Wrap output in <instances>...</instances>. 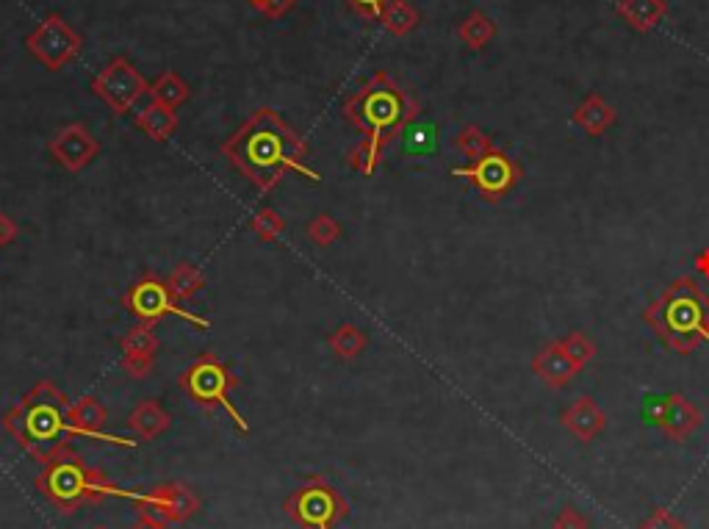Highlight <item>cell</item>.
I'll return each mask as SVG.
<instances>
[{
    "instance_id": "obj_1",
    "label": "cell",
    "mask_w": 709,
    "mask_h": 529,
    "mask_svg": "<svg viewBox=\"0 0 709 529\" xmlns=\"http://www.w3.org/2000/svg\"><path fill=\"white\" fill-rule=\"evenodd\" d=\"M222 156L264 194L275 192L289 172H300L313 183L319 181V175L305 164V139L269 106L255 111L239 131L230 133Z\"/></svg>"
},
{
    "instance_id": "obj_2",
    "label": "cell",
    "mask_w": 709,
    "mask_h": 529,
    "mask_svg": "<svg viewBox=\"0 0 709 529\" xmlns=\"http://www.w3.org/2000/svg\"><path fill=\"white\" fill-rule=\"evenodd\" d=\"M344 120L363 133L361 145L349 150L347 164L361 175H374L383 161L385 145H391L419 114V103L383 70L352 92L341 106Z\"/></svg>"
},
{
    "instance_id": "obj_3",
    "label": "cell",
    "mask_w": 709,
    "mask_h": 529,
    "mask_svg": "<svg viewBox=\"0 0 709 529\" xmlns=\"http://www.w3.org/2000/svg\"><path fill=\"white\" fill-rule=\"evenodd\" d=\"M73 402L50 380H39L14 408L3 413V430L12 435L25 455H31L39 466H48L70 449L75 433L70 421Z\"/></svg>"
},
{
    "instance_id": "obj_4",
    "label": "cell",
    "mask_w": 709,
    "mask_h": 529,
    "mask_svg": "<svg viewBox=\"0 0 709 529\" xmlns=\"http://www.w3.org/2000/svg\"><path fill=\"white\" fill-rule=\"evenodd\" d=\"M37 491L48 499L59 513H75L78 507L106 502L111 496L128 499L131 491H122L106 477V471L89 466L84 457L67 449L53 463L42 466L37 477Z\"/></svg>"
},
{
    "instance_id": "obj_5",
    "label": "cell",
    "mask_w": 709,
    "mask_h": 529,
    "mask_svg": "<svg viewBox=\"0 0 709 529\" xmlns=\"http://www.w3.org/2000/svg\"><path fill=\"white\" fill-rule=\"evenodd\" d=\"M704 300H707V294L698 289L693 277H676L671 286L643 311V316L673 352L690 355L701 344L698 325L704 316Z\"/></svg>"
},
{
    "instance_id": "obj_6",
    "label": "cell",
    "mask_w": 709,
    "mask_h": 529,
    "mask_svg": "<svg viewBox=\"0 0 709 529\" xmlns=\"http://www.w3.org/2000/svg\"><path fill=\"white\" fill-rule=\"evenodd\" d=\"M178 385L186 397L197 402L200 408L214 410L222 408L228 410V416L233 419V424L239 427L241 433H250V424L241 416L239 408L230 402V391L239 385V380L230 374V369L225 363L219 361V355L214 352H203L197 361L178 377Z\"/></svg>"
},
{
    "instance_id": "obj_7",
    "label": "cell",
    "mask_w": 709,
    "mask_h": 529,
    "mask_svg": "<svg viewBox=\"0 0 709 529\" xmlns=\"http://www.w3.org/2000/svg\"><path fill=\"white\" fill-rule=\"evenodd\" d=\"M283 510L300 529H336L349 516L347 499L316 474L291 493Z\"/></svg>"
},
{
    "instance_id": "obj_8",
    "label": "cell",
    "mask_w": 709,
    "mask_h": 529,
    "mask_svg": "<svg viewBox=\"0 0 709 529\" xmlns=\"http://www.w3.org/2000/svg\"><path fill=\"white\" fill-rule=\"evenodd\" d=\"M122 305L131 316H136L139 322H147V325H156L158 319H164V316H178L183 322H192L197 327H211L208 319L186 311L181 302L172 297L169 286L156 272H147L142 280H136L131 289L125 291Z\"/></svg>"
},
{
    "instance_id": "obj_9",
    "label": "cell",
    "mask_w": 709,
    "mask_h": 529,
    "mask_svg": "<svg viewBox=\"0 0 709 529\" xmlns=\"http://www.w3.org/2000/svg\"><path fill=\"white\" fill-rule=\"evenodd\" d=\"M128 499L133 502L142 521L161 524V527L183 524L200 510V496L183 482H161L150 491H131Z\"/></svg>"
},
{
    "instance_id": "obj_10",
    "label": "cell",
    "mask_w": 709,
    "mask_h": 529,
    "mask_svg": "<svg viewBox=\"0 0 709 529\" xmlns=\"http://www.w3.org/2000/svg\"><path fill=\"white\" fill-rule=\"evenodd\" d=\"M81 48H84V37L61 14H48L25 37V50L50 73H56L61 67H67L70 61L78 59Z\"/></svg>"
},
{
    "instance_id": "obj_11",
    "label": "cell",
    "mask_w": 709,
    "mask_h": 529,
    "mask_svg": "<svg viewBox=\"0 0 709 529\" xmlns=\"http://www.w3.org/2000/svg\"><path fill=\"white\" fill-rule=\"evenodd\" d=\"M92 92H95L114 114H128V111L150 92V81L133 67L125 56L114 59L92 78Z\"/></svg>"
},
{
    "instance_id": "obj_12",
    "label": "cell",
    "mask_w": 709,
    "mask_h": 529,
    "mask_svg": "<svg viewBox=\"0 0 709 529\" xmlns=\"http://www.w3.org/2000/svg\"><path fill=\"white\" fill-rule=\"evenodd\" d=\"M452 175L457 178H466V181L485 197V200H502L507 192L516 189V183L521 181V167H518L513 158L502 153V150H493L480 161H471V167L452 169Z\"/></svg>"
},
{
    "instance_id": "obj_13",
    "label": "cell",
    "mask_w": 709,
    "mask_h": 529,
    "mask_svg": "<svg viewBox=\"0 0 709 529\" xmlns=\"http://www.w3.org/2000/svg\"><path fill=\"white\" fill-rule=\"evenodd\" d=\"M48 150L61 167L70 169V172H81L97 158L100 142L92 136V131L86 128L84 122H70V125H64V128L53 133Z\"/></svg>"
},
{
    "instance_id": "obj_14",
    "label": "cell",
    "mask_w": 709,
    "mask_h": 529,
    "mask_svg": "<svg viewBox=\"0 0 709 529\" xmlns=\"http://www.w3.org/2000/svg\"><path fill=\"white\" fill-rule=\"evenodd\" d=\"M122 349V369L131 380H145L147 374L153 372L156 366V352H158V336L156 325H147L139 322L133 325L120 341Z\"/></svg>"
},
{
    "instance_id": "obj_15",
    "label": "cell",
    "mask_w": 709,
    "mask_h": 529,
    "mask_svg": "<svg viewBox=\"0 0 709 529\" xmlns=\"http://www.w3.org/2000/svg\"><path fill=\"white\" fill-rule=\"evenodd\" d=\"M654 421L671 441H687L701 427V410L679 391L665 394L654 410Z\"/></svg>"
},
{
    "instance_id": "obj_16",
    "label": "cell",
    "mask_w": 709,
    "mask_h": 529,
    "mask_svg": "<svg viewBox=\"0 0 709 529\" xmlns=\"http://www.w3.org/2000/svg\"><path fill=\"white\" fill-rule=\"evenodd\" d=\"M70 421H73L75 433L81 435V438H100V441H106V444L128 446V449L136 446V441H131V438H120V435L106 433L109 410H106V405H103L97 397H84L78 399V402H73V408H70Z\"/></svg>"
},
{
    "instance_id": "obj_17",
    "label": "cell",
    "mask_w": 709,
    "mask_h": 529,
    "mask_svg": "<svg viewBox=\"0 0 709 529\" xmlns=\"http://www.w3.org/2000/svg\"><path fill=\"white\" fill-rule=\"evenodd\" d=\"M560 424H563L568 433L579 438V441H596L604 427H607V413L599 408V402L588 394H582L579 399H574L568 408L560 413Z\"/></svg>"
},
{
    "instance_id": "obj_18",
    "label": "cell",
    "mask_w": 709,
    "mask_h": 529,
    "mask_svg": "<svg viewBox=\"0 0 709 529\" xmlns=\"http://www.w3.org/2000/svg\"><path fill=\"white\" fill-rule=\"evenodd\" d=\"M532 372L541 377L543 385H549V388L557 391V388H565V385L571 383L582 369L571 361V355L565 352L560 338H557V341H549V344L532 358Z\"/></svg>"
},
{
    "instance_id": "obj_19",
    "label": "cell",
    "mask_w": 709,
    "mask_h": 529,
    "mask_svg": "<svg viewBox=\"0 0 709 529\" xmlns=\"http://www.w3.org/2000/svg\"><path fill=\"white\" fill-rule=\"evenodd\" d=\"M615 120H618V114H615L613 106L599 92H588V95L582 97V103L574 109V114H571V122L579 125L588 136L607 133L615 125Z\"/></svg>"
},
{
    "instance_id": "obj_20",
    "label": "cell",
    "mask_w": 709,
    "mask_h": 529,
    "mask_svg": "<svg viewBox=\"0 0 709 529\" xmlns=\"http://www.w3.org/2000/svg\"><path fill=\"white\" fill-rule=\"evenodd\" d=\"M125 424L139 441H156L158 435H164L169 430L172 416L158 405L156 399H142V402H136V408L131 410Z\"/></svg>"
},
{
    "instance_id": "obj_21",
    "label": "cell",
    "mask_w": 709,
    "mask_h": 529,
    "mask_svg": "<svg viewBox=\"0 0 709 529\" xmlns=\"http://www.w3.org/2000/svg\"><path fill=\"white\" fill-rule=\"evenodd\" d=\"M615 12H618V17H621L629 28L646 34V31H654V28L665 20L668 3H665V0H621V3L615 6Z\"/></svg>"
},
{
    "instance_id": "obj_22",
    "label": "cell",
    "mask_w": 709,
    "mask_h": 529,
    "mask_svg": "<svg viewBox=\"0 0 709 529\" xmlns=\"http://www.w3.org/2000/svg\"><path fill=\"white\" fill-rule=\"evenodd\" d=\"M133 125L142 133H147L153 142H167L169 136L178 131V114H175V109H167L156 100H150L145 109L133 114Z\"/></svg>"
},
{
    "instance_id": "obj_23",
    "label": "cell",
    "mask_w": 709,
    "mask_h": 529,
    "mask_svg": "<svg viewBox=\"0 0 709 529\" xmlns=\"http://www.w3.org/2000/svg\"><path fill=\"white\" fill-rule=\"evenodd\" d=\"M457 37H460V42L466 45V48L471 50H482L488 48L493 42V37H496V23H493L491 17L485 12H480V9H474V12L460 23V28H457Z\"/></svg>"
},
{
    "instance_id": "obj_24",
    "label": "cell",
    "mask_w": 709,
    "mask_h": 529,
    "mask_svg": "<svg viewBox=\"0 0 709 529\" xmlns=\"http://www.w3.org/2000/svg\"><path fill=\"white\" fill-rule=\"evenodd\" d=\"M147 95L153 97L156 103H161V106H167V109H178V106H183L192 97V89H189V84L178 73H161L150 84Z\"/></svg>"
},
{
    "instance_id": "obj_25",
    "label": "cell",
    "mask_w": 709,
    "mask_h": 529,
    "mask_svg": "<svg viewBox=\"0 0 709 529\" xmlns=\"http://www.w3.org/2000/svg\"><path fill=\"white\" fill-rule=\"evenodd\" d=\"M380 25L391 37H408L410 31L419 25V12L408 0H391L380 14Z\"/></svg>"
},
{
    "instance_id": "obj_26",
    "label": "cell",
    "mask_w": 709,
    "mask_h": 529,
    "mask_svg": "<svg viewBox=\"0 0 709 529\" xmlns=\"http://www.w3.org/2000/svg\"><path fill=\"white\" fill-rule=\"evenodd\" d=\"M167 286L175 300L189 302L200 294V289H205V272L194 264H178L172 269Z\"/></svg>"
},
{
    "instance_id": "obj_27",
    "label": "cell",
    "mask_w": 709,
    "mask_h": 529,
    "mask_svg": "<svg viewBox=\"0 0 709 529\" xmlns=\"http://www.w3.org/2000/svg\"><path fill=\"white\" fill-rule=\"evenodd\" d=\"M327 344H330L336 358H341V361H355L363 349L369 347V336H366L358 325H341L330 333Z\"/></svg>"
},
{
    "instance_id": "obj_28",
    "label": "cell",
    "mask_w": 709,
    "mask_h": 529,
    "mask_svg": "<svg viewBox=\"0 0 709 529\" xmlns=\"http://www.w3.org/2000/svg\"><path fill=\"white\" fill-rule=\"evenodd\" d=\"M455 147L460 156H466L469 161H480V158H485L488 153H493L496 147H493L491 136L482 131L480 125H463L460 131H457L455 136Z\"/></svg>"
},
{
    "instance_id": "obj_29",
    "label": "cell",
    "mask_w": 709,
    "mask_h": 529,
    "mask_svg": "<svg viewBox=\"0 0 709 529\" xmlns=\"http://www.w3.org/2000/svg\"><path fill=\"white\" fill-rule=\"evenodd\" d=\"M560 344H563V349L571 355V361L577 363L579 369H585V366L596 358V344H593L588 333H582V330H571L568 336L560 338Z\"/></svg>"
},
{
    "instance_id": "obj_30",
    "label": "cell",
    "mask_w": 709,
    "mask_h": 529,
    "mask_svg": "<svg viewBox=\"0 0 709 529\" xmlns=\"http://www.w3.org/2000/svg\"><path fill=\"white\" fill-rule=\"evenodd\" d=\"M250 230L261 241H277V236H283L286 230V219L280 217L272 208H261L253 219H250Z\"/></svg>"
},
{
    "instance_id": "obj_31",
    "label": "cell",
    "mask_w": 709,
    "mask_h": 529,
    "mask_svg": "<svg viewBox=\"0 0 709 529\" xmlns=\"http://www.w3.org/2000/svg\"><path fill=\"white\" fill-rule=\"evenodd\" d=\"M308 239L316 244V247H330L341 239V225H338L336 217L330 214H319L308 222Z\"/></svg>"
},
{
    "instance_id": "obj_32",
    "label": "cell",
    "mask_w": 709,
    "mask_h": 529,
    "mask_svg": "<svg viewBox=\"0 0 709 529\" xmlns=\"http://www.w3.org/2000/svg\"><path fill=\"white\" fill-rule=\"evenodd\" d=\"M552 529H590V521H588V516L582 513V510L568 505V507H563L557 516H554Z\"/></svg>"
},
{
    "instance_id": "obj_33",
    "label": "cell",
    "mask_w": 709,
    "mask_h": 529,
    "mask_svg": "<svg viewBox=\"0 0 709 529\" xmlns=\"http://www.w3.org/2000/svg\"><path fill=\"white\" fill-rule=\"evenodd\" d=\"M344 3H347L349 9H355L361 17H366V20H380V14H383V9L391 0H344Z\"/></svg>"
},
{
    "instance_id": "obj_34",
    "label": "cell",
    "mask_w": 709,
    "mask_h": 529,
    "mask_svg": "<svg viewBox=\"0 0 709 529\" xmlns=\"http://www.w3.org/2000/svg\"><path fill=\"white\" fill-rule=\"evenodd\" d=\"M250 6L258 9L264 17H269V20H277V17H283V14L289 12L291 6H294V0H250Z\"/></svg>"
},
{
    "instance_id": "obj_35",
    "label": "cell",
    "mask_w": 709,
    "mask_h": 529,
    "mask_svg": "<svg viewBox=\"0 0 709 529\" xmlns=\"http://www.w3.org/2000/svg\"><path fill=\"white\" fill-rule=\"evenodd\" d=\"M640 529H687L679 518L673 516V513H668V510H654L646 521H643V527Z\"/></svg>"
},
{
    "instance_id": "obj_36",
    "label": "cell",
    "mask_w": 709,
    "mask_h": 529,
    "mask_svg": "<svg viewBox=\"0 0 709 529\" xmlns=\"http://www.w3.org/2000/svg\"><path fill=\"white\" fill-rule=\"evenodd\" d=\"M17 233H20V225L9 214L0 211V247H9L17 239Z\"/></svg>"
},
{
    "instance_id": "obj_37",
    "label": "cell",
    "mask_w": 709,
    "mask_h": 529,
    "mask_svg": "<svg viewBox=\"0 0 709 529\" xmlns=\"http://www.w3.org/2000/svg\"><path fill=\"white\" fill-rule=\"evenodd\" d=\"M693 266H696V272L701 277H707L709 280V247H704L701 253L696 255V261H693Z\"/></svg>"
},
{
    "instance_id": "obj_38",
    "label": "cell",
    "mask_w": 709,
    "mask_h": 529,
    "mask_svg": "<svg viewBox=\"0 0 709 529\" xmlns=\"http://www.w3.org/2000/svg\"><path fill=\"white\" fill-rule=\"evenodd\" d=\"M698 338L709 341V297L704 300V316H701V325H698Z\"/></svg>"
},
{
    "instance_id": "obj_39",
    "label": "cell",
    "mask_w": 709,
    "mask_h": 529,
    "mask_svg": "<svg viewBox=\"0 0 709 529\" xmlns=\"http://www.w3.org/2000/svg\"><path fill=\"white\" fill-rule=\"evenodd\" d=\"M131 529H169V527H161V524H150V521H142V518H139V524H133Z\"/></svg>"
},
{
    "instance_id": "obj_40",
    "label": "cell",
    "mask_w": 709,
    "mask_h": 529,
    "mask_svg": "<svg viewBox=\"0 0 709 529\" xmlns=\"http://www.w3.org/2000/svg\"><path fill=\"white\" fill-rule=\"evenodd\" d=\"M95 529H109V527H95Z\"/></svg>"
},
{
    "instance_id": "obj_41",
    "label": "cell",
    "mask_w": 709,
    "mask_h": 529,
    "mask_svg": "<svg viewBox=\"0 0 709 529\" xmlns=\"http://www.w3.org/2000/svg\"><path fill=\"white\" fill-rule=\"evenodd\" d=\"M294 3H297V0H294Z\"/></svg>"
}]
</instances>
